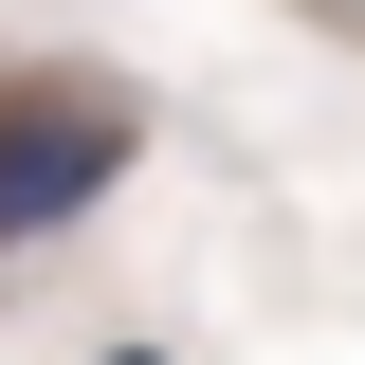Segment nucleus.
<instances>
[{"mask_svg": "<svg viewBox=\"0 0 365 365\" xmlns=\"http://www.w3.org/2000/svg\"><path fill=\"white\" fill-rule=\"evenodd\" d=\"M128 146H146V110L110 73H0V256L55 237V220H91L128 182Z\"/></svg>", "mask_w": 365, "mask_h": 365, "instance_id": "f257e3e1", "label": "nucleus"}, {"mask_svg": "<svg viewBox=\"0 0 365 365\" xmlns=\"http://www.w3.org/2000/svg\"><path fill=\"white\" fill-rule=\"evenodd\" d=\"M110 365H146V347H110Z\"/></svg>", "mask_w": 365, "mask_h": 365, "instance_id": "f03ea898", "label": "nucleus"}]
</instances>
